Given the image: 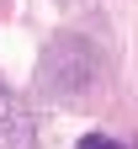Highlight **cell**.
<instances>
[{
  "label": "cell",
  "mask_w": 138,
  "mask_h": 149,
  "mask_svg": "<svg viewBox=\"0 0 138 149\" xmlns=\"http://www.w3.org/2000/svg\"><path fill=\"white\" fill-rule=\"evenodd\" d=\"M80 149H122V144H117V139H101V133H85Z\"/></svg>",
  "instance_id": "1"
}]
</instances>
